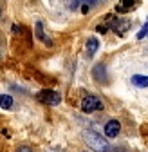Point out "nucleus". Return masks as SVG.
<instances>
[{
  "label": "nucleus",
  "mask_w": 148,
  "mask_h": 152,
  "mask_svg": "<svg viewBox=\"0 0 148 152\" xmlns=\"http://www.w3.org/2000/svg\"><path fill=\"white\" fill-rule=\"evenodd\" d=\"M81 138L87 143V147L92 148L94 152H108L110 147H112V145H108L107 140H103L101 134H98V132H94V130H83Z\"/></svg>",
  "instance_id": "obj_1"
},
{
  "label": "nucleus",
  "mask_w": 148,
  "mask_h": 152,
  "mask_svg": "<svg viewBox=\"0 0 148 152\" xmlns=\"http://www.w3.org/2000/svg\"><path fill=\"white\" fill-rule=\"evenodd\" d=\"M80 109H81V112L90 114V112H96V110H103L105 103L98 96H94V94H87V96L81 100V103H80Z\"/></svg>",
  "instance_id": "obj_2"
},
{
  "label": "nucleus",
  "mask_w": 148,
  "mask_h": 152,
  "mask_svg": "<svg viewBox=\"0 0 148 152\" xmlns=\"http://www.w3.org/2000/svg\"><path fill=\"white\" fill-rule=\"evenodd\" d=\"M40 103H45V105H51V107H56L62 103V94L58 91H52V89H44L36 94Z\"/></svg>",
  "instance_id": "obj_3"
},
{
  "label": "nucleus",
  "mask_w": 148,
  "mask_h": 152,
  "mask_svg": "<svg viewBox=\"0 0 148 152\" xmlns=\"http://www.w3.org/2000/svg\"><path fill=\"white\" fill-rule=\"evenodd\" d=\"M121 132V123L118 120H110L105 125V136L107 138H118V134Z\"/></svg>",
  "instance_id": "obj_4"
},
{
  "label": "nucleus",
  "mask_w": 148,
  "mask_h": 152,
  "mask_svg": "<svg viewBox=\"0 0 148 152\" xmlns=\"http://www.w3.org/2000/svg\"><path fill=\"white\" fill-rule=\"evenodd\" d=\"M34 34H36V38H38L42 44H45L47 47H52V40L49 38V34L44 31V24H42V22H36V26H34Z\"/></svg>",
  "instance_id": "obj_5"
},
{
  "label": "nucleus",
  "mask_w": 148,
  "mask_h": 152,
  "mask_svg": "<svg viewBox=\"0 0 148 152\" xmlns=\"http://www.w3.org/2000/svg\"><path fill=\"white\" fill-rule=\"evenodd\" d=\"M92 76H94V80L99 82V83H107V67L103 64H98L94 69H92Z\"/></svg>",
  "instance_id": "obj_6"
},
{
  "label": "nucleus",
  "mask_w": 148,
  "mask_h": 152,
  "mask_svg": "<svg viewBox=\"0 0 148 152\" xmlns=\"http://www.w3.org/2000/svg\"><path fill=\"white\" fill-rule=\"evenodd\" d=\"M85 49H87V54H89V58H90V56H94V54H96V51L99 49V42H98V38L90 36L89 40H87V45H85Z\"/></svg>",
  "instance_id": "obj_7"
},
{
  "label": "nucleus",
  "mask_w": 148,
  "mask_h": 152,
  "mask_svg": "<svg viewBox=\"0 0 148 152\" xmlns=\"http://www.w3.org/2000/svg\"><path fill=\"white\" fill-rule=\"evenodd\" d=\"M134 6H136V0H119L118 6H116V11L118 13H128Z\"/></svg>",
  "instance_id": "obj_8"
},
{
  "label": "nucleus",
  "mask_w": 148,
  "mask_h": 152,
  "mask_svg": "<svg viewBox=\"0 0 148 152\" xmlns=\"http://www.w3.org/2000/svg\"><path fill=\"white\" fill-rule=\"evenodd\" d=\"M130 82H132V85L144 89V87H148V76H144V74H134Z\"/></svg>",
  "instance_id": "obj_9"
},
{
  "label": "nucleus",
  "mask_w": 148,
  "mask_h": 152,
  "mask_svg": "<svg viewBox=\"0 0 148 152\" xmlns=\"http://www.w3.org/2000/svg\"><path fill=\"white\" fill-rule=\"evenodd\" d=\"M0 107L9 110L13 107V96H9V94H0Z\"/></svg>",
  "instance_id": "obj_10"
},
{
  "label": "nucleus",
  "mask_w": 148,
  "mask_h": 152,
  "mask_svg": "<svg viewBox=\"0 0 148 152\" xmlns=\"http://www.w3.org/2000/svg\"><path fill=\"white\" fill-rule=\"evenodd\" d=\"M99 4V0H83V4H81V13L83 15H87L94 6H98Z\"/></svg>",
  "instance_id": "obj_11"
},
{
  "label": "nucleus",
  "mask_w": 148,
  "mask_h": 152,
  "mask_svg": "<svg viewBox=\"0 0 148 152\" xmlns=\"http://www.w3.org/2000/svg\"><path fill=\"white\" fill-rule=\"evenodd\" d=\"M144 36H148V18H146V22H144V26L141 27V31L136 34V38H137V40H143V38Z\"/></svg>",
  "instance_id": "obj_12"
},
{
  "label": "nucleus",
  "mask_w": 148,
  "mask_h": 152,
  "mask_svg": "<svg viewBox=\"0 0 148 152\" xmlns=\"http://www.w3.org/2000/svg\"><path fill=\"white\" fill-rule=\"evenodd\" d=\"M81 4H83V0H69V9L76 11L78 7H81Z\"/></svg>",
  "instance_id": "obj_13"
},
{
  "label": "nucleus",
  "mask_w": 148,
  "mask_h": 152,
  "mask_svg": "<svg viewBox=\"0 0 148 152\" xmlns=\"http://www.w3.org/2000/svg\"><path fill=\"white\" fill-rule=\"evenodd\" d=\"M15 152H33V147H29V145H18L15 148Z\"/></svg>",
  "instance_id": "obj_14"
},
{
  "label": "nucleus",
  "mask_w": 148,
  "mask_h": 152,
  "mask_svg": "<svg viewBox=\"0 0 148 152\" xmlns=\"http://www.w3.org/2000/svg\"><path fill=\"white\" fill-rule=\"evenodd\" d=\"M108 29H110V27H108V24H107V22H105V24H99V26L96 27V31H98V33H103V34H105Z\"/></svg>",
  "instance_id": "obj_15"
},
{
  "label": "nucleus",
  "mask_w": 148,
  "mask_h": 152,
  "mask_svg": "<svg viewBox=\"0 0 148 152\" xmlns=\"http://www.w3.org/2000/svg\"><path fill=\"white\" fill-rule=\"evenodd\" d=\"M11 31H13L15 34H22V31H24V29H22V26H20V24H13Z\"/></svg>",
  "instance_id": "obj_16"
},
{
  "label": "nucleus",
  "mask_w": 148,
  "mask_h": 152,
  "mask_svg": "<svg viewBox=\"0 0 148 152\" xmlns=\"http://www.w3.org/2000/svg\"><path fill=\"white\" fill-rule=\"evenodd\" d=\"M83 152H89V150H83Z\"/></svg>",
  "instance_id": "obj_17"
},
{
  "label": "nucleus",
  "mask_w": 148,
  "mask_h": 152,
  "mask_svg": "<svg viewBox=\"0 0 148 152\" xmlns=\"http://www.w3.org/2000/svg\"><path fill=\"white\" fill-rule=\"evenodd\" d=\"M0 15H2V11H0Z\"/></svg>",
  "instance_id": "obj_18"
}]
</instances>
